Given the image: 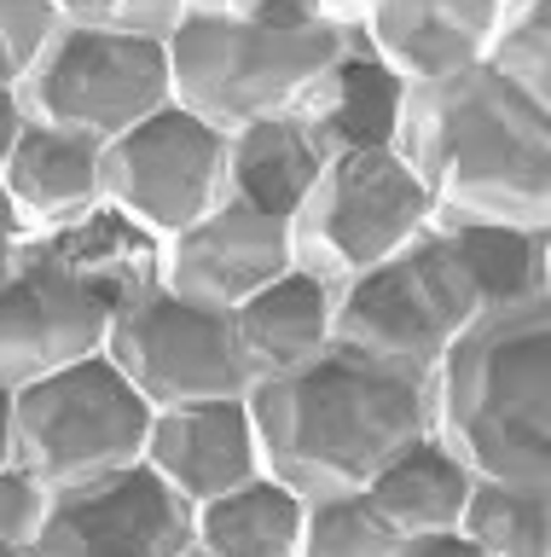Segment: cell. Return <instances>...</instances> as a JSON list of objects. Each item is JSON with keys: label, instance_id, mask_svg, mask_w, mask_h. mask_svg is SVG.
I'll return each mask as SVG.
<instances>
[{"label": "cell", "instance_id": "10", "mask_svg": "<svg viewBox=\"0 0 551 557\" xmlns=\"http://www.w3.org/2000/svg\"><path fill=\"white\" fill-rule=\"evenodd\" d=\"M227 198V134L163 104L105 146V203L134 215L151 238H175Z\"/></svg>", "mask_w": 551, "mask_h": 557}, {"label": "cell", "instance_id": "25", "mask_svg": "<svg viewBox=\"0 0 551 557\" xmlns=\"http://www.w3.org/2000/svg\"><path fill=\"white\" fill-rule=\"evenodd\" d=\"M481 70L551 111V17L540 0H511L505 24L493 29L488 52H481Z\"/></svg>", "mask_w": 551, "mask_h": 557}, {"label": "cell", "instance_id": "27", "mask_svg": "<svg viewBox=\"0 0 551 557\" xmlns=\"http://www.w3.org/2000/svg\"><path fill=\"white\" fill-rule=\"evenodd\" d=\"M64 24L99 29V35H123V41H158L168 47L186 17V0H59Z\"/></svg>", "mask_w": 551, "mask_h": 557}, {"label": "cell", "instance_id": "7", "mask_svg": "<svg viewBox=\"0 0 551 557\" xmlns=\"http://www.w3.org/2000/svg\"><path fill=\"white\" fill-rule=\"evenodd\" d=\"M151 407L105 355L18 389V465L47 487H76L105 470L140 465Z\"/></svg>", "mask_w": 551, "mask_h": 557}, {"label": "cell", "instance_id": "20", "mask_svg": "<svg viewBox=\"0 0 551 557\" xmlns=\"http://www.w3.org/2000/svg\"><path fill=\"white\" fill-rule=\"evenodd\" d=\"M459 261L476 313H511L551 302V233L528 226H488V221H429Z\"/></svg>", "mask_w": 551, "mask_h": 557}, {"label": "cell", "instance_id": "12", "mask_svg": "<svg viewBox=\"0 0 551 557\" xmlns=\"http://www.w3.org/2000/svg\"><path fill=\"white\" fill-rule=\"evenodd\" d=\"M111 313L93 302L36 238L12 273H0V383L24 389L64 366L105 355Z\"/></svg>", "mask_w": 551, "mask_h": 557}, {"label": "cell", "instance_id": "34", "mask_svg": "<svg viewBox=\"0 0 551 557\" xmlns=\"http://www.w3.org/2000/svg\"><path fill=\"white\" fill-rule=\"evenodd\" d=\"M0 87H18V76H12V64H7V47H0Z\"/></svg>", "mask_w": 551, "mask_h": 557}, {"label": "cell", "instance_id": "1", "mask_svg": "<svg viewBox=\"0 0 551 557\" xmlns=\"http://www.w3.org/2000/svg\"><path fill=\"white\" fill-rule=\"evenodd\" d=\"M395 157L424 186L429 221L551 233V111L488 70L406 87Z\"/></svg>", "mask_w": 551, "mask_h": 557}, {"label": "cell", "instance_id": "33", "mask_svg": "<svg viewBox=\"0 0 551 557\" xmlns=\"http://www.w3.org/2000/svg\"><path fill=\"white\" fill-rule=\"evenodd\" d=\"M18 465V389L0 383V470Z\"/></svg>", "mask_w": 551, "mask_h": 557}, {"label": "cell", "instance_id": "13", "mask_svg": "<svg viewBox=\"0 0 551 557\" xmlns=\"http://www.w3.org/2000/svg\"><path fill=\"white\" fill-rule=\"evenodd\" d=\"M290 273V221L255 215L221 198L203 221L163 238V290L203 308H245L255 290Z\"/></svg>", "mask_w": 551, "mask_h": 557}, {"label": "cell", "instance_id": "21", "mask_svg": "<svg viewBox=\"0 0 551 557\" xmlns=\"http://www.w3.org/2000/svg\"><path fill=\"white\" fill-rule=\"evenodd\" d=\"M471 482H476L471 470L424 430L418 442H406L395 459L377 465L360 494L395 540H412V534H453L464 499H471Z\"/></svg>", "mask_w": 551, "mask_h": 557}, {"label": "cell", "instance_id": "36", "mask_svg": "<svg viewBox=\"0 0 551 557\" xmlns=\"http://www.w3.org/2000/svg\"><path fill=\"white\" fill-rule=\"evenodd\" d=\"M180 557H210V552H198V546H192V552H180Z\"/></svg>", "mask_w": 551, "mask_h": 557}, {"label": "cell", "instance_id": "23", "mask_svg": "<svg viewBox=\"0 0 551 557\" xmlns=\"http://www.w3.org/2000/svg\"><path fill=\"white\" fill-rule=\"evenodd\" d=\"M302 499L273 476H250L245 487L210 505H192V546L210 557H297Z\"/></svg>", "mask_w": 551, "mask_h": 557}, {"label": "cell", "instance_id": "9", "mask_svg": "<svg viewBox=\"0 0 551 557\" xmlns=\"http://www.w3.org/2000/svg\"><path fill=\"white\" fill-rule=\"evenodd\" d=\"M105 360L146 395L151 412L192 407V400H238L250 395V366L238 348L233 313L151 290L146 302L111 320Z\"/></svg>", "mask_w": 551, "mask_h": 557}, {"label": "cell", "instance_id": "14", "mask_svg": "<svg viewBox=\"0 0 551 557\" xmlns=\"http://www.w3.org/2000/svg\"><path fill=\"white\" fill-rule=\"evenodd\" d=\"M511 0H372L360 7V47L401 87H436L481 70Z\"/></svg>", "mask_w": 551, "mask_h": 557}, {"label": "cell", "instance_id": "3", "mask_svg": "<svg viewBox=\"0 0 551 557\" xmlns=\"http://www.w3.org/2000/svg\"><path fill=\"white\" fill-rule=\"evenodd\" d=\"M429 435L488 482H551V302L481 313L424 377Z\"/></svg>", "mask_w": 551, "mask_h": 557}, {"label": "cell", "instance_id": "4", "mask_svg": "<svg viewBox=\"0 0 551 557\" xmlns=\"http://www.w3.org/2000/svg\"><path fill=\"white\" fill-rule=\"evenodd\" d=\"M342 52H360L320 7L297 0H186V17L168 41L175 104L233 134L267 116H290L297 99L331 70Z\"/></svg>", "mask_w": 551, "mask_h": 557}, {"label": "cell", "instance_id": "29", "mask_svg": "<svg viewBox=\"0 0 551 557\" xmlns=\"http://www.w3.org/2000/svg\"><path fill=\"white\" fill-rule=\"evenodd\" d=\"M53 511V487L41 476H29L24 465L0 470V546L7 552H36V540Z\"/></svg>", "mask_w": 551, "mask_h": 557}, {"label": "cell", "instance_id": "5", "mask_svg": "<svg viewBox=\"0 0 551 557\" xmlns=\"http://www.w3.org/2000/svg\"><path fill=\"white\" fill-rule=\"evenodd\" d=\"M429 226V198L395 151H349L320 169L314 191L290 215V268L325 290L384 268Z\"/></svg>", "mask_w": 551, "mask_h": 557}, {"label": "cell", "instance_id": "22", "mask_svg": "<svg viewBox=\"0 0 551 557\" xmlns=\"http://www.w3.org/2000/svg\"><path fill=\"white\" fill-rule=\"evenodd\" d=\"M320 169H325L320 146L290 116H267L227 134V203H245L255 215L290 221L314 191Z\"/></svg>", "mask_w": 551, "mask_h": 557}, {"label": "cell", "instance_id": "16", "mask_svg": "<svg viewBox=\"0 0 551 557\" xmlns=\"http://www.w3.org/2000/svg\"><path fill=\"white\" fill-rule=\"evenodd\" d=\"M0 191L18 209L29 238H53L59 226H71L105 203V146L24 116V134L12 146L7 174H0Z\"/></svg>", "mask_w": 551, "mask_h": 557}, {"label": "cell", "instance_id": "15", "mask_svg": "<svg viewBox=\"0 0 551 557\" xmlns=\"http://www.w3.org/2000/svg\"><path fill=\"white\" fill-rule=\"evenodd\" d=\"M140 465L158 476L168 494L186 505H210L250 476H262V447H255L250 400H192V407L151 412Z\"/></svg>", "mask_w": 551, "mask_h": 557}, {"label": "cell", "instance_id": "32", "mask_svg": "<svg viewBox=\"0 0 551 557\" xmlns=\"http://www.w3.org/2000/svg\"><path fill=\"white\" fill-rule=\"evenodd\" d=\"M24 134V104H18V87H0V174L12 163V146Z\"/></svg>", "mask_w": 551, "mask_h": 557}, {"label": "cell", "instance_id": "2", "mask_svg": "<svg viewBox=\"0 0 551 557\" xmlns=\"http://www.w3.org/2000/svg\"><path fill=\"white\" fill-rule=\"evenodd\" d=\"M245 400L262 447V476L285 482L297 499L360 494L377 465L429 430L424 377L337 343L297 372L255 383Z\"/></svg>", "mask_w": 551, "mask_h": 557}, {"label": "cell", "instance_id": "30", "mask_svg": "<svg viewBox=\"0 0 551 557\" xmlns=\"http://www.w3.org/2000/svg\"><path fill=\"white\" fill-rule=\"evenodd\" d=\"M389 557H476V546L453 529V534H412V540H395Z\"/></svg>", "mask_w": 551, "mask_h": 557}, {"label": "cell", "instance_id": "28", "mask_svg": "<svg viewBox=\"0 0 551 557\" xmlns=\"http://www.w3.org/2000/svg\"><path fill=\"white\" fill-rule=\"evenodd\" d=\"M64 29V7L59 0H0V47H7L12 76H29L36 59L59 41Z\"/></svg>", "mask_w": 551, "mask_h": 557}, {"label": "cell", "instance_id": "8", "mask_svg": "<svg viewBox=\"0 0 551 557\" xmlns=\"http://www.w3.org/2000/svg\"><path fill=\"white\" fill-rule=\"evenodd\" d=\"M18 104L29 122L111 146L128 128H140L146 116H158L163 104H175L168 47L64 24L59 41L18 82Z\"/></svg>", "mask_w": 551, "mask_h": 557}, {"label": "cell", "instance_id": "19", "mask_svg": "<svg viewBox=\"0 0 551 557\" xmlns=\"http://www.w3.org/2000/svg\"><path fill=\"white\" fill-rule=\"evenodd\" d=\"M331 302H337V290H325L320 278L290 268L267 290H255L245 308H233L238 348H245V366H250V389L279 372H297V366L320 360L331 348Z\"/></svg>", "mask_w": 551, "mask_h": 557}, {"label": "cell", "instance_id": "31", "mask_svg": "<svg viewBox=\"0 0 551 557\" xmlns=\"http://www.w3.org/2000/svg\"><path fill=\"white\" fill-rule=\"evenodd\" d=\"M29 244H36V238H29V226L18 221V209L7 203V191H0V273L18 268V261L29 256Z\"/></svg>", "mask_w": 551, "mask_h": 557}, {"label": "cell", "instance_id": "35", "mask_svg": "<svg viewBox=\"0 0 551 557\" xmlns=\"http://www.w3.org/2000/svg\"><path fill=\"white\" fill-rule=\"evenodd\" d=\"M0 557H29V552H7V546H0Z\"/></svg>", "mask_w": 551, "mask_h": 557}, {"label": "cell", "instance_id": "18", "mask_svg": "<svg viewBox=\"0 0 551 557\" xmlns=\"http://www.w3.org/2000/svg\"><path fill=\"white\" fill-rule=\"evenodd\" d=\"M41 244L93 302H105L111 320L123 308L146 302L151 290H163V238H151L146 226L134 215H123L116 203L88 209L82 221L59 226V233L41 238Z\"/></svg>", "mask_w": 551, "mask_h": 557}, {"label": "cell", "instance_id": "26", "mask_svg": "<svg viewBox=\"0 0 551 557\" xmlns=\"http://www.w3.org/2000/svg\"><path fill=\"white\" fill-rule=\"evenodd\" d=\"M389 552H395V534L366 505V494L302 499L297 557H389Z\"/></svg>", "mask_w": 551, "mask_h": 557}, {"label": "cell", "instance_id": "17", "mask_svg": "<svg viewBox=\"0 0 551 557\" xmlns=\"http://www.w3.org/2000/svg\"><path fill=\"white\" fill-rule=\"evenodd\" d=\"M401 104H406V87L384 64L366 59V52H342L297 99L290 122H302V134L331 163V157H349V151H395Z\"/></svg>", "mask_w": 551, "mask_h": 557}, {"label": "cell", "instance_id": "11", "mask_svg": "<svg viewBox=\"0 0 551 557\" xmlns=\"http://www.w3.org/2000/svg\"><path fill=\"white\" fill-rule=\"evenodd\" d=\"M180 552H192V505L168 494L146 465H123L93 482L59 487L29 557H180Z\"/></svg>", "mask_w": 551, "mask_h": 557}, {"label": "cell", "instance_id": "24", "mask_svg": "<svg viewBox=\"0 0 551 557\" xmlns=\"http://www.w3.org/2000/svg\"><path fill=\"white\" fill-rule=\"evenodd\" d=\"M459 534L476 557H551V482H471Z\"/></svg>", "mask_w": 551, "mask_h": 557}, {"label": "cell", "instance_id": "6", "mask_svg": "<svg viewBox=\"0 0 551 557\" xmlns=\"http://www.w3.org/2000/svg\"><path fill=\"white\" fill-rule=\"evenodd\" d=\"M476 313V296L464 285L459 261L447 256L436 226H424L401 256H389L384 268L360 273L354 285L337 290L331 302V343L354 348L377 366L429 377L447 343L459 337Z\"/></svg>", "mask_w": 551, "mask_h": 557}]
</instances>
